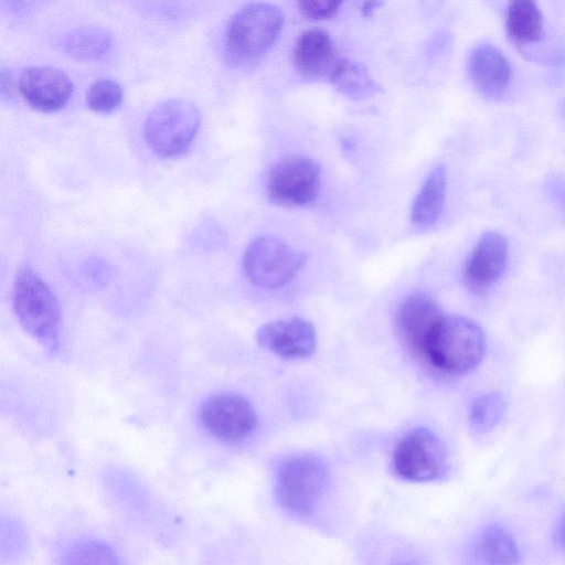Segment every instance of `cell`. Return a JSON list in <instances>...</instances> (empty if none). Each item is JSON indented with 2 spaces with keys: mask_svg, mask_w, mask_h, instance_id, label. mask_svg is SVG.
<instances>
[{
  "mask_svg": "<svg viewBox=\"0 0 565 565\" xmlns=\"http://www.w3.org/2000/svg\"><path fill=\"white\" fill-rule=\"evenodd\" d=\"M556 541L559 547L565 551V514L562 516L557 525Z\"/></svg>",
  "mask_w": 565,
  "mask_h": 565,
  "instance_id": "cell-27",
  "label": "cell"
},
{
  "mask_svg": "<svg viewBox=\"0 0 565 565\" xmlns=\"http://www.w3.org/2000/svg\"><path fill=\"white\" fill-rule=\"evenodd\" d=\"M505 29L519 44L533 43L544 32L543 14L536 0H509Z\"/></svg>",
  "mask_w": 565,
  "mask_h": 565,
  "instance_id": "cell-18",
  "label": "cell"
},
{
  "mask_svg": "<svg viewBox=\"0 0 565 565\" xmlns=\"http://www.w3.org/2000/svg\"><path fill=\"white\" fill-rule=\"evenodd\" d=\"M468 74L473 86L486 97H500L509 86L511 68L507 57L494 46L481 44L468 60Z\"/></svg>",
  "mask_w": 565,
  "mask_h": 565,
  "instance_id": "cell-15",
  "label": "cell"
},
{
  "mask_svg": "<svg viewBox=\"0 0 565 565\" xmlns=\"http://www.w3.org/2000/svg\"><path fill=\"white\" fill-rule=\"evenodd\" d=\"M382 4L383 2L381 0H364L362 6V14L364 17H370L373 14V11Z\"/></svg>",
  "mask_w": 565,
  "mask_h": 565,
  "instance_id": "cell-26",
  "label": "cell"
},
{
  "mask_svg": "<svg viewBox=\"0 0 565 565\" xmlns=\"http://www.w3.org/2000/svg\"><path fill=\"white\" fill-rule=\"evenodd\" d=\"M199 419L211 435L228 441L246 438L257 424L256 413L249 401L233 392L207 398L200 407Z\"/></svg>",
  "mask_w": 565,
  "mask_h": 565,
  "instance_id": "cell-9",
  "label": "cell"
},
{
  "mask_svg": "<svg viewBox=\"0 0 565 565\" xmlns=\"http://www.w3.org/2000/svg\"><path fill=\"white\" fill-rule=\"evenodd\" d=\"M505 402L499 393H488L479 396L471 405L469 422L478 433L491 430L503 417Z\"/></svg>",
  "mask_w": 565,
  "mask_h": 565,
  "instance_id": "cell-21",
  "label": "cell"
},
{
  "mask_svg": "<svg viewBox=\"0 0 565 565\" xmlns=\"http://www.w3.org/2000/svg\"><path fill=\"white\" fill-rule=\"evenodd\" d=\"M122 88L111 78H100L92 83L86 92L88 108L98 114H108L122 103Z\"/></svg>",
  "mask_w": 565,
  "mask_h": 565,
  "instance_id": "cell-22",
  "label": "cell"
},
{
  "mask_svg": "<svg viewBox=\"0 0 565 565\" xmlns=\"http://www.w3.org/2000/svg\"><path fill=\"white\" fill-rule=\"evenodd\" d=\"M447 186V170L436 164L425 179L412 207V220L418 225L435 223L443 212Z\"/></svg>",
  "mask_w": 565,
  "mask_h": 565,
  "instance_id": "cell-17",
  "label": "cell"
},
{
  "mask_svg": "<svg viewBox=\"0 0 565 565\" xmlns=\"http://www.w3.org/2000/svg\"><path fill=\"white\" fill-rule=\"evenodd\" d=\"M58 45L64 54L75 61L95 62L109 53L113 35L99 26H81L64 33Z\"/></svg>",
  "mask_w": 565,
  "mask_h": 565,
  "instance_id": "cell-16",
  "label": "cell"
},
{
  "mask_svg": "<svg viewBox=\"0 0 565 565\" xmlns=\"http://www.w3.org/2000/svg\"><path fill=\"white\" fill-rule=\"evenodd\" d=\"M443 317L439 305L430 296H409L396 310V333L409 352L424 359L427 343Z\"/></svg>",
  "mask_w": 565,
  "mask_h": 565,
  "instance_id": "cell-10",
  "label": "cell"
},
{
  "mask_svg": "<svg viewBox=\"0 0 565 565\" xmlns=\"http://www.w3.org/2000/svg\"><path fill=\"white\" fill-rule=\"evenodd\" d=\"M285 24V14L276 6L253 1L237 10L224 33V55L233 67L258 63L275 45Z\"/></svg>",
  "mask_w": 565,
  "mask_h": 565,
  "instance_id": "cell-1",
  "label": "cell"
},
{
  "mask_svg": "<svg viewBox=\"0 0 565 565\" xmlns=\"http://www.w3.org/2000/svg\"><path fill=\"white\" fill-rule=\"evenodd\" d=\"M256 340L262 348L285 359H305L317 347L313 326L299 317L263 324L256 333Z\"/></svg>",
  "mask_w": 565,
  "mask_h": 565,
  "instance_id": "cell-12",
  "label": "cell"
},
{
  "mask_svg": "<svg viewBox=\"0 0 565 565\" xmlns=\"http://www.w3.org/2000/svg\"><path fill=\"white\" fill-rule=\"evenodd\" d=\"M320 181V166L316 160L290 156L282 158L270 169L266 180V194L276 205L307 207L317 201Z\"/></svg>",
  "mask_w": 565,
  "mask_h": 565,
  "instance_id": "cell-8",
  "label": "cell"
},
{
  "mask_svg": "<svg viewBox=\"0 0 565 565\" xmlns=\"http://www.w3.org/2000/svg\"><path fill=\"white\" fill-rule=\"evenodd\" d=\"M307 256L273 237L254 239L243 257L247 279L260 288L277 289L287 285L305 265Z\"/></svg>",
  "mask_w": 565,
  "mask_h": 565,
  "instance_id": "cell-6",
  "label": "cell"
},
{
  "mask_svg": "<svg viewBox=\"0 0 565 565\" xmlns=\"http://www.w3.org/2000/svg\"><path fill=\"white\" fill-rule=\"evenodd\" d=\"M300 13L311 20H326L334 17L344 0H296Z\"/></svg>",
  "mask_w": 565,
  "mask_h": 565,
  "instance_id": "cell-24",
  "label": "cell"
},
{
  "mask_svg": "<svg viewBox=\"0 0 565 565\" xmlns=\"http://www.w3.org/2000/svg\"><path fill=\"white\" fill-rule=\"evenodd\" d=\"M18 87L28 104L43 113L62 109L73 94L71 78L58 68L44 65L23 68Z\"/></svg>",
  "mask_w": 565,
  "mask_h": 565,
  "instance_id": "cell-11",
  "label": "cell"
},
{
  "mask_svg": "<svg viewBox=\"0 0 565 565\" xmlns=\"http://www.w3.org/2000/svg\"><path fill=\"white\" fill-rule=\"evenodd\" d=\"M200 124V110L192 102L171 98L152 108L145 121L143 134L157 154L178 157L189 149Z\"/></svg>",
  "mask_w": 565,
  "mask_h": 565,
  "instance_id": "cell-4",
  "label": "cell"
},
{
  "mask_svg": "<svg viewBox=\"0 0 565 565\" xmlns=\"http://www.w3.org/2000/svg\"><path fill=\"white\" fill-rule=\"evenodd\" d=\"M509 255L505 237L497 232L483 233L467 258L463 267V280L475 292H483L491 287L503 273Z\"/></svg>",
  "mask_w": 565,
  "mask_h": 565,
  "instance_id": "cell-13",
  "label": "cell"
},
{
  "mask_svg": "<svg viewBox=\"0 0 565 565\" xmlns=\"http://www.w3.org/2000/svg\"><path fill=\"white\" fill-rule=\"evenodd\" d=\"M12 303L22 328L50 351L58 347L61 310L47 284L28 265L17 271Z\"/></svg>",
  "mask_w": 565,
  "mask_h": 565,
  "instance_id": "cell-3",
  "label": "cell"
},
{
  "mask_svg": "<svg viewBox=\"0 0 565 565\" xmlns=\"http://www.w3.org/2000/svg\"><path fill=\"white\" fill-rule=\"evenodd\" d=\"M340 60L332 38L324 30H306L295 42L292 64L305 79H329Z\"/></svg>",
  "mask_w": 565,
  "mask_h": 565,
  "instance_id": "cell-14",
  "label": "cell"
},
{
  "mask_svg": "<svg viewBox=\"0 0 565 565\" xmlns=\"http://www.w3.org/2000/svg\"><path fill=\"white\" fill-rule=\"evenodd\" d=\"M15 88L19 87L18 84L15 85L12 73L8 70H2L0 73L1 98L3 100H10L13 97Z\"/></svg>",
  "mask_w": 565,
  "mask_h": 565,
  "instance_id": "cell-25",
  "label": "cell"
},
{
  "mask_svg": "<svg viewBox=\"0 0 565 565\" xmlns=\"http://www.w3.org/2000/svg\"><path fill=\"white\" fill-rule=\"evenodd\" d=\"M72 563H114L111 551L99 542H82L70 553Z\"/></svg>",
  "mask_w": 565,
  "mask_h": 565,
  "instance_id": "cell-23",
  "label": "cell"
},
{
  "mask_svg": "<svg viewBox=\"0 0 565 565\" xmlns=\"http://www.w3.org/2000/svg\"><path fill=\"white\" fill-rule=\"evenodd\" d=\"M397 476L413 482H428L441 478L448 469V456L443 441L428 428L407 431L393 454Z\"/></svg>",
  "mask_w": 565,
  "mask_h": 565,
  "instance_id": "cell-7",
  "label": "cell"
},
{
  "mask_svg": "<svg viewBox=\"0 0 565 565\" xmlns=\"http://www.w3.org/2000/svg\"><path fill=\"white\" fill-rule=\"evenodd\" d=\"M486 338L473 320L445 316L434 330L424 359L440 372L461 375L475 370L483 359Z\"/></svg>",
  "mask_w": 565,
  "mask_h": 565,
  "instance_id": "cell-2",
  "label": "cell"
},
{
  "mask_svg": "<svg viewBox=\"0 0 565 565\" xmlns=\"http://www.w3.org/2000/svg\"><path fill=\"white\" fill-rule=\"evenodd\" d=\"M329 82L342 95L360 100L381 92L369 71L360 63L341 58L333 70Z\"/></svg>",
  "mask_w": 565,
  "mask_h": 565,
  "instance_id": "cell-20",
  "label": "cell"
},
{
  "mask_svg": "<svg viewBox=\"0 0 565 565\" xmlns=\"http://www.w3.org/2000/svg\"><path fill=\"white\" fill-rule=\"evenodd\" d=\"M329 486L324 461L313 455H297L281 463L276 477L280 504L297 515H308L321 500Z\"/></svg>",
  "mask_w": 565,
  "mask_h": 565,
  "instance_id": "cell-5",
  "label": "cell"
},
{
  "mask_svg": "<svg viewBox=\"0 0 565 565\" xmlns=\"http://www.w3.org/2000/svg\"><path fill=\"white\" fill-rule=\"evenodd\" d=\"M473 555L478 562L487 564H516L519 552L510 532L499 524L487 526L479 534Z\"/></svg>",
  "mask_w": 565,
  "mask_h": 565,
  "instance_id": "cell-19",
  "label": "cell"
}]
</instances>
